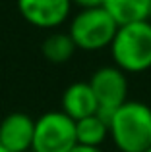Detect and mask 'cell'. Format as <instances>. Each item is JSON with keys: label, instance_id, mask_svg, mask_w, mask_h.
I'll return each mask as SVG.
<instances>
[{"label": "cell", "instance_id": "13", "mask_svg": "<svg viewBox=\"0 0 151 152\" xmlns=\"http://www.w3.org/2000/svg\"><path fill=\"white\" fill-rule=\"evenodd\" d=\"M70 152H103L99 146H85V145H76Z\"/></svg>", "mask_w": 151, "mask_h": 152}, {"label": "cell", "instance_id": "1", "mask_svg": "<svg viewBox=\"0 0 151 152\" xmlns=\"http://www.w3.org/2000/svg\"><path fill=\"white\" fill-rule=\"evenodd\" d=\"M109 137L118 152L151 148V106L128 100L109 118Z\"/></svg>", "mask_w": 151, "mask_h": 152}, {"label": "cell", "instance_id": "2", "mask_svg": "<svg viewBox=\"0 0 151 152\" xmlns=\"http://www.w3.org/2000/svg\"><path fill=\"white\" fill-rule=\"evenodd\" d=\"M109 48L114 66L124 73L151 69V21L120 25Z\"/></svg>", "mask_w": 151, "mask_h": 152}, {"label": "cell", "instance_id": "3", "mask_svg": "<svg viewBox=\"0 0 151 152\" xmlns=\"http://www.w3.org/2000/svg\"><path fill=\"white\" fill-rule=\"evenodd\" d=\"M116 31L118 23L110 18L105 8H91L79 10L72 18L68 35L72 37L78 50L99 52L110 46Z\"/></svg>", "mask_w": 151, "mask_h": 152}, {"label": "cell", "instance_id": "12", "mask_svg": "<svg viewBox=\"0 0 151 152\" xmlns=\"http://www.w3.org/2000/svg\"><path fill=\"white\" fill-rule=\"evenodd\" d=\"M72 6H78L79 10H91V8H103L105 0H70Z\"/></svg>", "mask_w": 151, "mask_h": 152}, {"label": "cell", "instance_id": "14", "mask_svg": "<svg viewBox=\"0 0 151 152\" xmlns=\"http://www.w3.org/2000/svg\"><path fill=\"white\" fill-rule=\"evenodd\" d=\"M0 152H8V150H6V148H2V146H0Z\"/></svg>", "mask_w": 151, "mask_h": 152}, {"label": "cell", "instance_id": "16", "mask_svg": "<svg viewBox=\"0 0 151 152\" xmlns=\"http://www.w3.org/2000/svg\"><path fill=\"white\" fill-rule=\"evenodd\" d=\"M145 152H151V148H147V150H145Z\"/></svg>", "mask_w": 151, "mask_h": 152}, {"label": "cell", "instance_id": "10", "mask_svg": "<svg viewBox=\"0 0 151 152\" xmlns=\"http://www.w3.org/2000/svg\"><path fill=\"white\" fill-rule=\"evenodd\" d=\"M109 137V119L105 115L97 114L83 118L79 121H76V139L78 145H85V146H99L107 141Z\"/></svg>", "mask_w": 151, "mask_h": 152}, {"label": "cell", "instance_id": "9", "mask_svg": "<svg viewBox=\"0 0 151 152\" xmlns=\"http://www.w3.org/2000/svg\"><path fill=\"white\" fill-rule=\"evenodd\" d=\"M103 8L120 27L128 23L147 21L151 12V0H105Z\"/></svg>", "mask_w": 151, "mask_h": 152}, {"label": "cell", "instance_id": "15", "mask_svg": "<svg viewBox=\"0 0 151 152\" xmlns=\"http://www.w3.org/2000/svg\"><path fill=\"white\" fill-rule=\"evenodd\" d=\"M149 21H151V12H149Z\"/></svg>", "mask_w": 151, "mask_h": 152}, {"label": "cell", "instance_id": "5", "mask_svg": "<svg viewBox=\"0 0 151 152\" xmlns=\"http://www.w3.org/2000/svg\"><path fill=\"white\" fill-rule=\"evenodd\" d=\"M89 87L99 104V114L107 119L128 102V79L122 69L116 66H103L91 75Z\"/></svg>", "mask_w": 151, "mask_h": 152}, {"label": "cell", "instance_id": "8", "mask_svg": "<svg viewBox=\"0 0 151 152\" xmlns=\"http://www.w3.org/2000/svg\"><path fill=\"white\" fill-rule=\"evenodd\" d=\"M60 106L62 112L74 121H79V119L89 118V115L99 112L97 98H95L89 83L85 81H78L66 87V91L62 93Z\"/></svg>", "mask_w": 151, "mask_h": 152}, {"label": "cell", "instance_id": "7", "mask_svg": "<svg viewBox=\"0 0 151 152\" xmlns=\"http://www.w3.org/2000/svg\"><path fill=\"white\" fill-rule=\"evenodd\" d=\"M35 119L25 112H12L0 121V146L8 152H27L33 146Z\"/></svg>", "mask_w": 151, "mask_h": 152}, {"label": "cell", "instance_id": "17", "mask_svg": "<svg viewBox=\"0 0 151 152\" xmlns=\"http://www.w3.org/2000/svg\"><path fill=\"white\" fill-rule=\"evenodd\" d=\"M27 152H35V150H27Z\"/></svg>", "mask_w": 151, "mask_h": 152}, {"label": "cell", "instance_id": "11", "mask_svg": "<svg viewBox=\"0 0 151 152\" xmlns=\"http://www.w3.org/2000/svg\"><path fill=\"white\" fill-rule=\"evenodd\" d=\"M76 50L78 48L68 33H50L41 45L43 56L54 66H62V64L70 62Z\"/></svg>", "mask_w": 151, "mask_h": 152}, {"label": "cell", "instance_id": "6", "mask_svg": "<svg viewBox=\"0 0 151 152\" xmlns=\"http://www.w3.org/2000/svg\"><path fill=\"white\" fill-rule=\"evenodd\" d=\"M19 15L37 29H56L72 12L70 0H18Z\"/></svg>", "mask_w": 151, "mask_h": 152}, {"label": "cell", "instance_id": "4", "mask_svg": "<svg viewBox=\"0 0 151 152\" xmlns=\"http://www.w3.org/2000/svg\"><path fill=\"white\" fill-rule=\"evenodd\" d=\"M78 145L76 121L62 110L45 112L35 119L33 146L35 152H70Z\"/></svg>", "mask_w": 151, "mask_h": 152}]
</instances>
